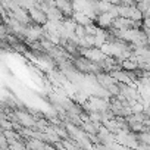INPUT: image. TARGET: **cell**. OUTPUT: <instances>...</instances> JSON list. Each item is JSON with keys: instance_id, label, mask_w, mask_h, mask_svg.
Returning <instances> with one entry per match:
<instances>
[{"instance_id": "6da1fadb", "label": "cell", "mask_w": 150, "mask_h": 150, "mask_svg": "<svg viewBox=\"0 0 150 150\" xmlns=\"http://www.w3.org/2000/svg\"><path fill=\"white\" fill-rule=\"evenodd\" d=\"M30 15H31V18H33V21L35 22V24H40V25H44L46 22H47V15L44 13V11H37V9H31L30 11Z\"/></svg>"}, {"instance_id": "7a4b0ae2", "label": "cell", "mask_w": 150, "mask_h": 150, "mask_svg": "<svg viewBox=\"0 0 150 150\" xmlns=\"http://www.w3.org/2000/svg\"><path fill=\"white\" fill-rule=\"evenodd\" d=\"M149 6H150V2H137V5H135L137 11H140L141 13L149 12Z\"/></svg>"}]
</instances>
